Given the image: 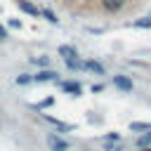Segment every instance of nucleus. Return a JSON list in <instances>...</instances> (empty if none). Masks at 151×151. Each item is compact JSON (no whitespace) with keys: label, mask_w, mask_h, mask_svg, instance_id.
Instances as JSON below:
<instances>
[{"label":"nucleus","mask_w":151,"mask_h":151,"mask_svg":"<svg viewBox=\"0 0 151 151\" xmlns=\"http://www.w3.org/2000/svg\"><path fill=\"white\" fill-rule=\"evenodd\" d=\"M47 146H50L52 151H66V149H68V144H66L64 139H59L57 134H50V137H47Z\"/></svg>","instance_id":"obj_1"},{"label":"nucleus","mask_w":151,"mask_h":151,"mask_svg":"<svg viewBox=\"0 0 151 151\" xmlns=\"http://www.w3.org/2000/svg\"><path fill=\"white\" fill-rule=\"evenodd\" d=\"M113 85H116V87H120V90H125V92H130V90H132V80H127L125 76H116V78H113Z\"/></svg>","instance_id":"obj_2"},{"label":"nucleus","mask_w":151,"mask_h":151,"mask_svg":"<svg viewBox=\"0 0 151 151\" xmlns=\"http://www.w3.org/2000/svg\"><path fill=\"white\" fill-rule=\"evenodd\" d=\"M33 80H38V83H47V80H57V73H54V71H40L38 76H33Z\"/></svg>","instance_id":"obj_3"},{"label":"nucleus","mask_w":151,"mask_h":151,"mask_svg":"<svg viewBox=\"0 0 151 151\" xmlns=\"http://www.w3.org/2000/svg\"><path fill=\"white\" fill-rule=\"evenodd\" d=\"M125 5V0H104V9L106 12H118Z\"/></svg>","instance_id":"obj_4"},{"label":"nucleus","mask_w":151,"mask_h":151,"mask_svg":"<svg viewBox=\"0 0 151 151\" xmlns=\"http://www.w3.org/2000/svg\"><path fill=\"white\" fill-rule=\"evenodd\" d=\"M19 7H21L26 14H31V17H38V14H40V9H38V7H33V5H31V2H26V0H19Z\"/></svg>","instance_id":"obj_5"},{"label":"nucleus","mask_w":151,"mask_h":151,"mask_svg":"<svg viewBox=\"0 0 151 151\" xmlns=\"http://www.w3.org/2000/svg\"><path fill=\"white\" fill-rule=\"evenodd\" d=\"M59 54H61L64 59H71V57H76V50L68 47V45H61V47H59Z\"/></svg>","instance_id":"obj_6"},{"label":"nucleus","mask_w":151,"mask_h":151,"mask_svg":"<svg viewBox=\"0 0 151 151\" xmlns=\"http://www.w3.org/2000/svg\"><path fill=\"white\" fill-rule=\"evenodd\" d=\"M64 90H66V92L78 94V92H80V85H78V83H64Z\"/></svg>","instance_id":"obj_7"},{"label":"nucleus","mask_w":151,"mask_h":151,"mask_svg":"<svg viewBox=\"0 0 151 151\" xmlns=\"http://www.w3.org/2000/svg\"><path fill=\"white\" fill-rule=\"evenodd\" d=\"M134 26H139V28H151V17H144V19H137V21H134Z\"/></svg>","instance_id":"obj_8"},{"label":"nucleus","mask_w":151,"mask_h":151,"mask_svg":"<svg viewBox=\"0 0 151 151\" xmlns=\"http://www.w3.org/2000/svg\"><path fill=\"white\" fill-rule=\"evenodd\" d=\"M66 64H68V68H83V66H85V64H80L78 59H73V57H71V59H66Z\"/></svg>","instance_id":"obj_9"},{"label":"nucleus","mask_w":151,"mask_h":151,"mask_svg":"<svg viewBox=\"0 0 151 151\" xmlns=\"http://www.w3.org/2000/svg\"><path fill=\"white\" fill-rule=\"evenodd\" d=\"M85 66H87L90 71H97V73H101V71H104V68H101V64H97V61H87Z\"/></svg>","instance_id":"obj_10"},{"label":"nucleus","mask_w":151,"mask_h":151,"mask_svg":"<svg viewBox=\"0 0 151 151\" xmlns=\"http://www.w3.org/2000/svg\"><path fill=\"white\" fill-rule=\"evenodd\" d=\"M130 127H132V130H134V132H139V130H149V127H151V125H149V123H132V125H130Z\"/></svg>","instance_id":"obj_11"},{"label":"nucleus","mask_w":151,"mask_h":151,"mask_svg":"<svg viewBox=\"0 0 151 151\" xmlns=\"http://www.w3.org/2000/svg\"><path fill=\"white\" fill-rule=\"evenodd\" d=\"M33 61H35V64H40V66H50V59H47V57H35Z\"/></svg>","instance_id":"obj_12"},{"label":"nucleus","mask_w":151,"mask_h":151,"mask_svg":"<svg viewBox=\"0 0 151 151\" xmlns=\"http://www.w3.org/2000/svg\"><path fill=\"white\" fill-rule=\"evenodd\" d=\"M146 144H151V134H144V137L139 139V146H146Z\"/></svg>","instance_id":"obj_13"},{"label":"nucleus","mask_w":151,"mask_h":151,"mask_svg":"<svg viewBox=\"0 0 151 151\" xmlns=\"http://www.w3.org/2000/svg\"><path fill=\"white\" fill-rule=\"evenodd\" d=\"M42 14H45V17H47V19H50V21H52V24H54V21H57V17H54V14H52V12H50V9H45V12H42Z\"/></svg>","instance_id":"obj_14"},{"label":"nucleus","mask_w":151,"mask_h":151,"mask_svg":"<svg viewBox=\"0 0 151 151\" xmlns=\"http://www.w3.org/2000/svg\"><path fill=\"white\" fill-rule=\"evenodd\" d=\"M28 80H31L28 76H19V78H17V83H21V85H24V83H28Z\"/></svg>","instance_id":"obj_15"},{"label":"nucleus","mask_w":151,"mask_h":151,"mask_svg":"<svg viewBox=\"0 0 151 151\" xmlns=\"http://www.w3.org/2000/svg\"><path fill=\"white\" fill-rule=\"evenodd\" d=\"M5 38H7V33H5V28L0 26V40H5Z\"/></svg>","instance_id":"obj_16"},{"label":"nucleus","mask_w":151,"mask_h":151,"mask_svg":"<svg viewBox=\"0 0 151 151\" xmlns=\"http://www.w3.org/2000/svg\"><path fill=\"white\" fill-rule=\"evenodd\" d=\"M146 151H151V149H146Z\"/></svg>","instance_id":"obj_17"}]
</instances>
